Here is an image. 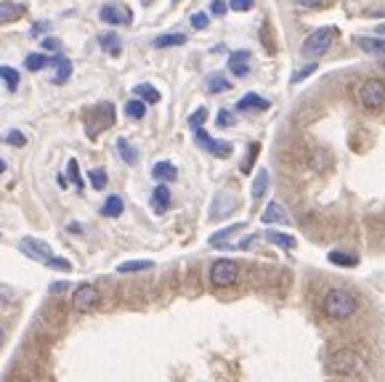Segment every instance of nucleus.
Masks as SVG:
<instances>
[{"label": "nucleus", "instance_id": "f257e3e1", "mask_svg": "<svg viewBox=\"0 0 385 382\" xmlns=\"http://www.w3.org/2000/svg\"><path fill=\"white\" fill-rule=\"evenodd\" d=\"M356 297L351 295L348 290H340V287H335L330 290L327 295H324V313L335 319V321H346L351 319L353 313H356Z\"/></svg>", "mask_w": 385, "mask_h": 382}, {"label": "nucleus", "instance_id": "f03ea898", "mask_svg": "<svg viewBox=\"0 0 385 382\" xmlns=\"http://www.w3.org/2000/svg\"><path fill=\"white\" fill-rule=\"evenodd\" d=\"M362 356L356 353V350H351V348H340V350H335L333 356H330V372L333 374H340V377H353V374H359L362 372Z\"/></svg>", "mask_w": 385, "mask_h": 382}, {"label": "nucleus", "instance_id": "7ed1b4c3", "mask_svg": "<svg viewBox=\"0 0 385 382\" xmlns=\"http://www.w3.org/2000/svg\"><path fill=\"white\" fill-rule=\"evenodd\" d=\"M242 277V271H239V265L234 261H228V258H221V261H215L210 265V284L213 287H231V284H237Z\"/></svg>", "mask_w": 385, "mask_h": 382}, {"label": "nucleus", "instance_id": "20e7f679", "mask_svg": "<svg viewBox=\"0 0 385 382\" xmlns=\"http://www.w3.org/2000/svg\"><path fill=\"white\" fill-rule=\"evenodd\" d=\"M359 104L364 109H380L385 106V83L377 77H369L359 86Z\"/></svg>", "mask_w": 385, "mask_h": 382}, {"label": "nucleus", "instance_id": "39448f33", "mask_svg": "<svg viewBox=\"0 0 385 382\" xmlns=\"http://www.w3.org/2000/svg\"><path fill=\"white\" fill-rule=\"evenodd\" d=\"M335 35H337L335 30H314L311 35L306 37V43H303V56H308V59L324 56V53L333 48Z\"/></svg>", "mask_w": 385, "mask_h": 382}, {"label": "nucleus", "instance_id": "423d86ee", "mask_svg": "<svg viewBox=\"0 0 385 382\" xmlns=\"http://www.w3.org/2000/svg\"><path fill=\"white\" fill-rule=\"evenodd\" d=\"M99 305H101V292L93 284H80L72 292V308L77 313H93Z\"/></svg>", "mask_w": 385, "mask_h": 382}, {"label": "nucleus", "instance_id": "0eeeda50", "mask_svg": "<svg viewBox=\"0 0 385 382\" xmlns=\"http://www.w3.org/2000/svg\"><path fill=\"white\" fill-rule=\"evenodd\" d=\"M194 141L208 152V154L213 157H221V159H226V157H231V152H234V146L228 143V141H215L210 136V133H205L202 128H197L194 130Z\"/></svg>", "mask_w": 385, "mask_h": 382}, {"label": "nucleus", "instance_id": "6e6552de", "mask_svg": "<svg viewBox=\"0 0 385 382\" xmlns=\"http://www.w3.org/2000/svg\"><path fill=\"white\" fill-rule=\"evenodd\" d=\"M115 125V106L112 104H99L90 114H88V133L96 136L99 130H106Z\"/></svg>", "mask_w": 385, "mask_h": 382}, {"label": "nucleus", "instance_id": "1a4fd4ad", "mask_svg": "<svg viewBox=\"0 0 385 382\" xmlns=\"http://www.w3.org/2000/svg\"><path fill=\"white\" fill-rule=\"evenodd\" d=\"M19 250H21L27 258H32V261H43V263L53 255L51 247L43 242V239H37V237H24V239L19 242Z\"/></svg>", "mask_w": 385, "mask_h": 382}, {"label": "nucleus", "instance_id": "9d476101", "mask_svg": "<svg viewBox=\"0 0 385 382\" xmlns=\"http://www.w3.org/2000/svg\"><path fill=\"white\" fill-rule=\"evenodd\" d=\"M99 19L106 21V24H130V21H133V14H130V8H125V6H104V8L99 11Z\"/></svg>", "mask_w": 385, "mask_h": 382}, {"label": "nucleus", "instance_id": "9b49d317", "mask_svg": "<svg viewBox=\"0 0 385 382\" xmlns=\"http://www.w3.org/2000/svg\"><path fill=\"white\" fill-rule=\"evenodd\" d=\"M250 61H253L250 51H234L228 56V72L234 77H247L250 74Z\"/></svg>", "mask_w": 385, "mask_h": 382}, {"label": "nucleus", "instance_id": "f8f14e48", "mask_svg": "<svg viewBox=\"0 0 385 382\" xmlns=\"http://www.w3.org/2000/svg\"><path fill=\"white\" fill-rule=\"evenodd\" d=\"M24 14V6L17 0H0V24H11Z\"/></svg>", "mask_w": 385, "mask_h": 382}, {"label": "nucleus", "instance_id": "ddd939ff", "mask_svg": "<svg viewBox=\"0 0 385 382\" xmlns=\"http://www.w3.org/2000/svg\"><path fill=\"white\" fill-rule=\"evenodd\" d=\"M268 106H271V104H268L266 99H261L258 93H247V96H242V99H239L237 109H239V112H266Z\"/></svg>", "mask_w": 385, "mask_h": 382}, {"label": "nucleus", "instance_id": "4468645a", "mask_svg": "<svg viewBox=\"0 0 385 382\" xmlns=\"http://www.w3.org/2000/svg\"><path fill=\"white\" fill-rule=\"evenodd\" d=\"M261 221L263 223H290V218L284 215V208H282L279 202H268L266 210H263Z\"/></svg>", "mask_w": 385, "mask_h": 382}, {"label": "nucleus", "instance_id": "2eb2a0df", "mask_svg": "<svg viewBox=\"0 0 385 382\" xmlns=\"http://www.w3.org/2000/svg\"><path fill=\"white\" fill-rule=\"evenodd\" d=\"M51 64H56V74H53V83L56 86H61V83H67L72 74V61L67 59V56H56V59H51Z\"/></svg>", "mask_w": 385, "mask_h": 382}, {"label": "nucleus", "instance_id": "dca6fc26", "mask_svg": "<svg viewBox=\"0 0 385 382\" xmlns=\"http://www.w3.org/2000/svg\"><path fill=\"white\" fill-rule=\"evenodd\" d=\"M152 175L157 178L159 183H170V181L178 178V170H175L173 162H157V165L152 168Z\"/></svg>", "mask_w": 385, "mask_h": 382}, {"label": "nucleus", "instance_id": "f3484780", "mask_svg": "<svg viewBox=\"0 0 385 382\" xmlns=\"http://www.w3.org/2000/svg\"><path fill=\"white\" fill-rule=\"evenodd\" d=\"M356 43L362 51L372 53V56H385V37H359Z\"/></svg>", "mask_w": 385, "mask_h": 382}, {"label": "nucleus", "instance_id": "a211bd4d", "mask_svg": "<svg viewBox=\"0 0 385 382\" xmlns=\"http://www.w3.org/2000/svg\"><path fill=\"white\" fill-rule=\"evenodd\" d=\"M152 208L157 210V212H165V210L170 208V189H168V183H159L155 194H152Z\"/></svg>", "mask_w": 385, "mask_h": 382}, {"label": "nucleus", "instance_id": "6ab92c4d", "mask_svg": "<svg viewBox=\"0 0 385 382\" xmlns=\"http://www.w3.org/2000/svg\"><path fill=\"white\" fill-rule=\"evenodd\" d=\"M205 88H208V93H224V90H228V77L226 74H221V72H213V74H208L205 77Z\"/></svg>", "mask_w": 385, "mask_h": 382}, {"label": "nucleus", "instance_id": "aec40b11", "mask_svg": "<svg viewBox=\"0 0 385 382\" xmlns=\"http://www.w3.org/2000/svg\"><path fill=\"white\" fill-rule=\"evenodd\" d=\"M327 258H330L333 265H340V268H356L359 265V258L351 255V252H343V250H333Z\"/></svg>", "mask_w": 385, "mask_h": 382}, {"label": "nucleus", "instance_id": "412c9836", "mask_svg": "<svg viewBox=\"0 0 385 382\" xmlns=\"http://www.w3.org/2000/svg\"><path fill=\"white\" fill-rule=\"evenodd\" d=\"M263 237L271 244L282 247V250H293V247H295V237H293V234H282V231H274V228H271V231H266Z\"/></svg>", "mask_w": 385, "mask_h": 382}, {"label": "nucleus", "instance_id": "4be33fe9", "mask_svg": "<svg viewBox=\"0 0 385 382\" xmlns=\"http://www.w3.org/2000/svg\"><path fill=\"white\" fill-rule=\"evenodd\" d=\"M123 210H125V202H123V197H109L104 202V208H101V215H106V218H117V215H123Z\"/></svg>", "mask_w": 385, "mask_h": 382}, {"label": "nucleus", "instance_id": "5701e85b", "mask_svg": "<svg viewBox=\"0 0 385 382\" xmlns=\"http://www.w3.org/2000/svg\"><path fill=\"white\" fill-rule=\"evenodd\" d=\"M133 93H136L139 99H144L146 104H157L159 99H162V96H159L157 88H152L149 83H141V86H136V88H133Z\"/></svg>", "mask_w": 385, "mask_h": 382}, {"label": "nucleus", "instance_id": "b1692460", "mask_svg": "<svg viewBox=\"0 0 385 382\" xmlns=\"http://www.w3.org/2000/svg\"><path fill=\"white\" fill-rule=\"evenodd\" d=\"M184 43H186V35H181V32L155 37V48H175V46H184Z\"/></svg>", "mask_w": 385, "mask_h": 382}, {"label": "nucleus", "instance_id": "393cba45", "mask_svg": "<svg viewBox=\"0 0 385 382\" xmlns=\"http://www.w3.org/2000/svg\"><path fill=\"white\" fill-rule=\"evenodd\" d=\"M125 114H128L130 120H141V117L146 114V101L139 99V96H136V99H130V101L125 104Z\"/></svg>", "mask_w": 385, "mask_h": 382}, {"label": "nucleus", "instance_id": "a878e982", "mask_svg": "<svg viewBox=\"0 0 385 382\" xmlns=\"http://www.w3.org/2000/svg\"><path fill=\"white\" fill-rule=\"evenodd\" d=\"M266 189H268V170L266 168H261L258 170V175H255V181H253V199H261L263 194H266Z\"/></svg>", "mask_w": 385, "mask_h": 382}, {"label": "nucleus", "instance_id": "bb28decb", "mask_svg": "<svg viewBox=\"0 0 385 382\" xmlns=\"http://www.w3.org/2000/svg\"><path fill=\"white\" fill-rule=\"evenodd\" d=\"M117 152H120V157L125 159V165H136V162H139V152L130 146V141L128 139L117 141Z\"/></svg>", "mask_w": 385, "mask_h": 382}, {"label": "nucleus", "instance_id": "cd10ccee", "mask_svg": "<svg viewBox=\"0 0 385 382\" xmlns=\"http://www.w3.org/2000/svg\"><path fill=\"white\" fill-rule=\"evenodd\" d=\"M51 64V59L46 56V53H30L27 59H24V67L30 72H37V70H46Z\"/></svg>", "mask_w": 385, "mask_h": 382}, {"label": "nucleus", "instance_id": "c85d7f7f", "mask_svg": "<svg viewBox=\"0 0 385 382\" xmlns=\"http://www.w3.org/2000/svg\"><path fill=\"white\" fill-rule=\"evenodd\" d=\"M155 263L152 261H125L117 265V274H136V271H149Z\"/></svg>", "mask_w": 385, "mask_h": 382}, {"label": "nucleus", "instance_id": "c756f323", "mask_svg": "<svg viewBox=\"0 0 385 382\" xmlns=\"http://www.w3.org/2000/svg\"><path fill=\"white\" fill-rule=\"evenodd\" d=\"M99 46H101V48H104L109 56H120V37L112 35V32H109V35L99 37Z\"/></svg>", "mask_w": 385, "mask_h": 382}, {"label": "nucleus", "instance_id": "7c9ffc66", "mask_svg": "<svg viewBox=\"0 0 385 382\" xmlns=\"http://www.w3.org/2000/svg\"><path fill=\"white\" fill-rule=\"evenodd\" d=\"M88 178H90V186H93L96 191L106 189V183H109V175H106V170H101V168L88 170Z\"/></svg>", "mask_w": 385, "mask_h": 382}, {"label": "nucleus", "instance_id": "2f4dec72", "mask_svg": "<svg viewBox=\"0 0 385 382\" xmlns=\"http://www.w3.org/2000/svg\"><path fill=\"white\" fill-rule=\"evenodd\" d=\"M0 80L6 83V88H8V90H17L19 80H21V77H19V72L11 70V67H0Z\"/></svg>", "mask_w": 385, "mask_h": 382}, {"label": "nucleus", "instance_id": "473e14b6", "mask_svg": "<svg viewBox=\"0 0 385 382\" xmlns=\"http://www.w3.org/2000/svg\"><path fill=\"white\" fill-rule=\"evenodd\" d=\"M234 231H242V223H234V226H228V228H221L218 234H213V237H210V244H213V247H218V244L224 242V239H228Z\"/></svg>", "mask_w": 385, "mask_h": 382}, {"label": "nucleus", "instance_id": "72a5a7b5", "mask_svg": "<svg viewBox=\"0 0 385 382\" xmlns=\"http://www.w3.org/2000/svg\"><path fill=\"white\" fill-rule=\"evenodd\" d=\"M67 170H70V181L75 183V186H77V191H83V186H86V181H83V175H80V168H77V159H70Z\"/></svg>", "mask_w": 385, "mask_h": 382}, {"label": "nucleus", "instance_id": "f704fd0d", "mask_svg": "<svg viewBox=\"0 0 385 382\" xmlns=\"http://www.w3.org/2000/svg\"><path fill=\"white\" fill-rule=\"evenodd\" d=\"M205 120H208V109H205V106H199L192 117H189V128L197 130V128H202V125H205Z\"/></svg>", "mask_w": 385, "mask_h": 382}, {"label": "nucleus", "instance_id": "c9c22d12", "mask_svg": "<svg viewBox=\"0 0 385 382\" xmlns=\"http://www.w3.org/2000/svg\"><path fill=\"white\" fill-rule=\"evenodd\" d=\"M228 8L231 11H239V14L242 11H253L255 8V0H228Z\"/></svg>", "mask_w": 385, "mask_h": 382}, {"label": "nucleus", "instance_id": "e433bc0d", "mask_svg": "<svg viewBox=\"0 0 385 382\" xmlns=\"http://www.w3.org/2000/svg\"><path fill=\"white\" fill-rule=\"evenodd\" d=\"M314 72H316V64H314V61H311V64H306L303 70H298V72H295V74H293V86H298L300 80H306V77H311Z\"/></svg>", "mask_w": 385, "mask_h": 382}, {"label": "nucleus", "instance_id": "4c0bfd02", "mask_svg": "<svg viewBox=\"0 0 385 382\" xmlns=\"http://www.w3.org/2000/svg\"><path fill=\"white\" fill-rule=\"evenodd\" d=\"M46 265H48V268H56V271H72L70 261H64V258H53V255L46 261Z\"/></svg>", "mask_w": 385, "mask_h": 382}, {"label": "nucleus", "instance_id": "58836bf2", "mask_svg": "<svg viewBox=\"0 0 385 382\" xmlns=\"http://www.w3.org/2000/svg\"><path fill=\"white\" fill-rule=\"evenodd\" d=\"M215 120H218V128H231V125H234V114H231L228 109H221Z\"/></svg>", "mask_w": 385, "mask_h": 382}, {"label": "nucleus", "instance_id": "ea45409f", "mask_svg": "<svg viewBox=\"0 0 385 382\" xmlns=\"http://www.w3.org/2000/svg\"><path fill=\"white\" fill-rule=\"evenodd\" d=\"M258 143H253L250 146V154H247V159H245V165H242V173H250V168H253V162H255V157H258Z\"/></svg>", "mask_w": 385, "mask_h": 382}, {"label": "nucleus", "instance_id": "a19ab883", "mask_svg": "<svg viewBox=\"0 0 385 382\" xmlns=\"http://www.w3.org/2000/svg\"><path fill=\"white\" fill-rule=\"evenodd\" d=\"M208 24H210V19H208V14H202V11L192 17V27H194V30H205Z\"/></svg>", "mask_w": 385, "mask_h": 382}, {"label": "nucleus", "instance_id": "79ce46f5", "mask_svg": "<svg viewBox=\"0 0 385 382\" xmlns=\"http://www.w3.org/2000/svg\"><path fill=\"white\" fill-rule=\"evenodd\" d=\"M6 141H8L11 146H24V143H27V139H24V133H19V130H11V133L6 136Z\"/></svg>", "mask_w": 385, "mask_h": 382}, {"label": "nucleus", "instance_id": "37998d69", "mask_svg": "<svg viewBox=\"0 0 385 382\" xmlns=\"http://www.w3.org/2000/svg\"><path fill=\"white\" fill-rule=\"evenodd\" d=\"M226 8H228V3H224V0H215L210 6V14H215V17H224L226 14Z\"/></svg>", "mask_w": 385, "mask_h": 382}, {"label": "nucleus", "instance_id": "c03bdc74", "mask_svg": "<svg viewBox=\"0 0 385 382\" xmlns=\"http://www.w3.org/2000/svg\"><path fill=\"white\" fill-rule=\"evenodd\" d=\"M43 48H46V51H61V40L46 37V40H43Z\"/></svg>", "mask_w": 385, "mask_h": 382}, {"label": "nucleus", "instance_id": "a18cd8bd", "mask_svg": "<svg viewBox=\"0 0 385 382\" xmlns=\"http://www.w3.org/2000/svg\"><path fill=\"white\" fill-rule=\"evenodd\" d=\"M51 30V21H40V24H35L32 30H30V35H43V32H48Z\"/></svg>", "mask_w": 385, "mask_h": 382}, {"label": "nucleus", "instance_id": "49530a36", "mask_svg": "<svg viewBox=\"0 0 385 382\" xmlns=\"http://www.w3.org/2000/svg\"><path fill=\"white\" fill-rule=\"evenodd\" d=\"M298 6H303V8H322L327 0H295Z\"/></svg>", "mask_w": 385, "mask_h": 382}, {"label": "nucleus", "instance_id": "de8ad7c7", "mask_svg": "<svg viewBox=\"0 0 385 382\" xmlns=\"http://www.w3.org/2000/svg\"><path fill=\"white\" fill-rule=\"evenodd\" d=\"M67 290V281H53L51 284V292H64Z\"/></svg>", "mask_w": 385, "mask_h": 382}, {"label": "nucleus", "instance_id": "09e8293b", "mask_svg": "<svg viewBox=\"0 0 385 382\" xmlns=\"http://www.w3.org/2000/svg\"><path fill=\"white\" fill-rule=\"evenodd\" d=\"M70 231H75V234H83V226H80V223H70Z\"/></svg>", "mask_w": 385, "mask_h": 382}, {"label": "nucleus", "instance_id": "8fccbe9b", "mask_svg": "<svg viewBox=\"0 0 385 382\" xmlns=\"http://www.w3.org/2000/svg\"><path fill=\"white\" fill-rule=\"evenodd\" d=\"M3 343H6V327L0 324V348H3Z\"/></svg>", "mask_w": 385, "mask_h": 382}, {"label": "nucleus", "instance_id": "3c124183", "mask_svg": "<svg viewBox=\"0 0 385 382\" xmlns=\"http://www.w3.org/2000/svg\"><path fill=\"white\" fill-rule=\"evenodd\" d=\"M377 35H385V24H380V27H377Z\"/></svg>", "mask_w": 385, "mask_h": 382}, {"label": "nucleus", "instance_id": "603ef678", "mask_svg": "<svg viewBox=\"0 0 385 382\" xmlns=\"http://www.w3.org/2000/svg\"><path fill=\"white\" fill-rule=\"evenodd\" d=\"M0 173H6V162H3V157H0Z\"/></svg>", "mask_w": 385, "mask_h": 382}, {"label": "nucleus", "instance_id": "864d4df0", "mask_svg": "<svg viewBox=\"0 0 385 382\" xmlns=\"http://www.w3.org/2000/svg\"><path fill=\"white\" fill-rule=\"evenodd\" d=\"M383 72H385V61H383Z\"/></svg>", "mask_w": 385, "mask_h": 382}]
</instances>
